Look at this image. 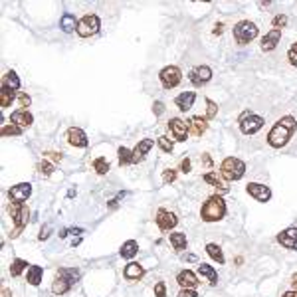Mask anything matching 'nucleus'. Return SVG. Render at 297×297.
<instances>
[{"mask_svg": "<svg viewBox=\"0 0 297 297\" xmlns=\"http://www.w3.org/2000/svg\"><path fill=\"white\" fill-rule=\"evenodd\" d=\"M161 83H163V87H166V89H172V87H177L179 83H181L182 80V73L181 69L177 66H168L165 67L163 71H161Z\"/></svg>", "mask_w": 297, "mask_h": 297, "instance_id": "6e6552de", "label": "nucleus"}, {"mask_svg": "<svg viewBox=\"0 0 297 297\" xmlns=\"http://www.w3.org/2000/svg\"><path fill=\"white\" fill-rule=\"evenodd\" d=\"M210 78H212V69L208 66H198L194 67L192 71H190V76H188V80L194 83V85H202V83H208L210 82Z\"/></svg>", "mask_w": 297, "mask_h": 297, "instance_id": "9b49d317", "label": "nucleus"}, {"mask_svg": "<svg viewBox=\"0 0 297 297\" xmlns=\"http://www.w3.org/2000/svg\"><path fill=\"white\" fill-rule=\"evenodd\" d=\"M155 295L157 297H166V287L163 281H159L157 285H155Z\"/></svg>", "mask_w": 297, "mask_h": 297, "instance_id": "c03bdc74", "label": "nucleus"}, {"mask_svg": "<svg viewBox=\"0 0 297 297\" xmlns=\"http://www.w3.org/2000/svg\"><path fill=\"white\" fill-rule=\"evenodd\" d=\"M262 127H264V119L260 115H254V113L246 111L244 115L240 117V129L246 135H254V133L260 131Z\"/></svg>", "mask_w": 297, "mask_h": 297, "instance_id": "423d86ee", "label": "nucleus"}, {"mask_svg": "<svg viewBox=\"0 0 297 297\" xmlns=\"http://www.w3.org/2000/svg\"><path fill=\"white\" fill-rule=\"evenodd\" d=\"M280 40H281V30H271V32H267L262 38V50L264 52H271V50L276 48L278 44H280Z\"/></svg>", "mask_w": 297, "mask_h": 297, "instance_id": "a211bd4d", "label": "nucleus"}, {"mask_svg": "<svg viewBox=\"0 0 297 297\" xmlns=\"http://www.w3.org/2000/svg\"><path fill=\"white\" fill-rule=\"evenodd\" d=\"M28 218H30V210H28V208L24 206V210H22V214L18 216L16 220H14V222H16V228H14V230H12V234H10L12 238H16L18 234H20V232L24 230V226L28 224Z\"/></svg>", "mask_w": 297, "mask_h": 297, "instance_id": "bb28decb", "label": "nucleus"}, {"mask_svg": "<svg viewBox=\"0 0 297 297\" xmlns=\"http://www.w3.org/2000/svg\"><path fill=\"white\" fill-rule=\"evenodd\" d=\"M175 179H177V170L168 168V170L163 172V182H165V184H168V182H175Z\"/></svg>", "mask_w": 297, "mask_h": 297, "instance_id": "79ce46f5", "label": "nucleus"}, {"mask_svg": "<svg viewBox=\"0 0 297 297\" xmlns=\"http://www.w3.org/2000/svg\"><path fill=\"white\" fill-rule=\"evenodd\" d=\"M99 18L95 14H85V16L78 22V34L82 36V38H87V36H93V34H97L99 30Z\"/></svg>", "mask_w": 297, "mask_h": 297, "instance_id": "0eeeda50", "label": "nucleus"}, {"mask_svg": "<svg viewBox=\"0 0 297 297\" xmlns=\"http://www.w3.org/2000/svg\"><path fill=\"white\" fill-rule=\"evenodd\" d=\"M40 172H42V175H46V177H50V175L54 172V166L50 165L48 161H42V163H40Z\"/></svg>", "mask_w": 297, "mask_h": 297, "instance_id": "37998d69", "label": "nucleus"}, {"mask_svg": "<svg viewBox=\"0 0 297 297\" xmlns=\"http://www.w3.org/2000/svg\"><path fill=\"white\" fill-rule=\"evenodd\" d=\"M157 141H159V147L163 148L165 153H170V151H172V143H170V141H168L166 137H159Z\"/></svg>", "mask_w": 297, "mask_h": 297, "instance_id": "ea45409f", "label": "nucleus"}, {"mask_svg": "<svg viewBox=\"0 0 297 297\" xmlns=\"http://www.w3.org/2000/svg\"><path fill=\"white\" fill-rule=\"evenodd\" d=\"M93 168L97 170V175H107V170H109V163H107V159H103V157H99L93 161Z\"/></svg>", "mask_w": 297, "mask_h": 297, "instance_id": "f704fd0d", "label": "nucleus"}, {"mask_svg": "<svg viewBox=\"0 0 297 297\" xmlns=\"http://www.w3.org/2000/svg\"><path fill=\"white\" fill-rule=\"evenodd\" d=\"M204 165L212 166V161H210V157H208V155H204Z\"/></svg>", "mask_w": 297, "mask_h": 297, "instance_id": "603ef678", "label": "nucleus"}, {"mask_svg": "<svg viewBox=\"0 0 297 297\" xmlns=\"http://www.w3.org/2000/svg\"><path fill=\"white\" fill-rule=\"evenodd\" d=\"M168 129H170L172 137H175L177 141H186V137H188V125H186L182 119H170Z\"/></svg>", "mask_w": 297, "mask_h": 297, "instance_id": "ddd939ff", "label": "nucleus"}, {"mask_svg": "<svg viewBox=\"0 0 297 297\" xmlns=\"http://www.w3.org/2000/svg\"><path fill=\"white\" fill-rule=\"evenodd\" d=\"M287 24V16H283V14H278V16L274 18V28L276 30H281L283 26Z\"/></svg>", "mask_w": 297, "mask_h": 297, "instance_id": "58836bf2", "label": "nucleus"}, {"mask_svg": "<svg viewBox=\"0 0 297 297\" xmlns=\"http://www.w3.org/2000/svg\"><path fill=\"white\" fill-rule=\"evenodd\" d=\"M157 226L161 228V230H170V228H175L177 226V222H179V218L172 214V212H168V210H159L157 212Z\"/></svg>", "mask_w": 297, "mask_h": 297, "instance_id": "f8f14e48", "label": "nucleus"}, {"mask_svg": "<svg viewBox=\"0 0 297 297\" xmlns=\"http://www.w3.org/2000/svg\"><path fill=\"white\" fill-rule=\"evenodd\" d=\"M12 101H14V89L2 85V89H0V107H10Z\"/></svg>", "mask_w": 297, "mask_h": 297, "instance_id": "cd10ccee", "label": "nucleus"}, {"mask_svg": "<svg viewBox=\"0 0 297 297\" xmlns=\"http://www.w3.org/2000/svg\"><path fill=\"white\" fill-rule=\"evenodd\" d=\"M32 194V184L30 182H20L16 186H12L10 190H8V196L12 202H24V200H28V196Z\"/></svg>", "mask_w": 297, "mask_h": 297, "instance_id": "1a4fd4ad", "label": "nucleus"}, {"mask_svg": "<svg viewBox=\"0 0 297 297\" xmlns=\"http://www.w3.org/2000/svg\"><path fill=\"white\" fill-rule=\"evenodd\" d=\"M206 252H208V256H210L214 262L224 264V254H222V250L216 246V244H208V246H206Z\"/></svg>", "mask_w": 297, "mask_h": 297, "instance_id": "7c9ffc66", "label": "nucleus"}, {"mask_svg": "<svg viewBox=\"0 0 297 297\" xmlns=\"http://www.w3.org/2000/svg\"><path fill=\"white\" fill-rule=\"evenodd\" d=\"M67 143L71 147H87V135L78 127H71V129H67Z\"/></svg>", "mask_w": 297, "mask_h": 297, "instance_id": "4468645a", "label": "nucleus"}, {"mask_svg": "<svg viewBox=\"0 0 297 297\" xmlns=\"http://www.w3.org/2000/svg\"><path fill=\"white\" fill-rule=\"evenodd\" d=\"M137 252H139V244L135 242V240H127L121 250H119V254H121V258H125V260H131L137 256Z\"/></svg>", "mask_w": 297, "mask_h": 297, "instance_id": "b1692460", "label": "nucleus"}, {"mask_svg": "<svg viewBox=\"0 0 297 297\" xmlns=\"http://www.w3.org/2000/svg\"><path fill=\"white\" fill-rule=\"evenodd\" d=\"M179 297H198V293L194 291V289H181Z\"/></svg>", "mask_w": 297, "mask_h": 297, "instance_id": "a18cd8bd", "label": "nucleus"}, {"mask_svg": "<svg viewBox=\"0 0 297 297\" xmlns=\"http://www.w3.org/2000/svg\"><path fill=\"white\" fill-rule=\"evenodd\" d=\"M153 111H155V113H157V115H161V113H163V111H165V105H163V103H161V101H157V103H155V105H153Z\"/></svg>", "mask_w": 297, "mask_h": 297, "instance_id": "49530a36", "label": "nucleus"}, {"mask_svg": "<svg viewBox=\"0 0 297 297\" xmlns=\"http://www.w3.org/2000/svg\"><path fill=\"white\" fill-rule=\"evenodd\" d=\"M46 157L54 159V161H62V155H58V153H46Z\"/></svg>", "mask_w": 297, "mask_h": 297, "instance_id": "3c124183", "label": "nucleus"}, {"mask_svg": "<svg viewBox=\"0 0 297 297\" xmlns=\"http://www.w3.org/2000/svg\"><path fill=\"white\" fill-rule=\"evenodd\" d=\"M204 181L208 182V184H212V186H216L220 192H226V190H228V188L224 186V182L218 179V175H216V172H208V175H204Z\"/></svg>", "mask_w": 297, "mask_h": 297, "instance_id": "c756f323", "label": "nucleus"}, {"mask_svg": "<svg viewBox=\"0 0 297 297\" xmlns=\"http://www.w3.org/2000/svg\"><path fill=\"white\" fill-rule=\"evenodd\" d=\"M256 36H258V26L254 22H250V20H242V22H238L234 26V38L242 46L247 44V42H252Z\"/></svg>", "mask_w": 297, "mask_h": 297, "instance_id": "39448f33", "label": "nucleus"}, {"mask_svg": "<svg viewBox=\"0 0 297 297\" xmlns=\"http://www.w3.org/2000/svg\"><path fill=\"white\" fill-rule=\"evenodd\" d=\"M117 155H119V165H121V166H125V165H129V163H133V153L129 151V148L121 147Z\"/></svg>", "mask_w": 297, "mask_h": 297, "instance_id": "72a5a7b5", "label": "nucleus"}, {"mask_svg": "<svg viewBox=\"0 0 297 297\" xmlns=\"http://www.w3.org/2000/svg\"><path fill=\"white\" fill-rule=\"evenodd\" d=\"M10 121L14 123V125H18V127H30L34 123V117L26 111V109H18V111H14L12 115H10Z\"/></svg>", "mask_w": 297, "mask_h": 297, "instance_id": "6ab92c4d", "label": "nucleus"}, {"mask_svg": "<svg viewBox=\"0 0 297 297\" xmlns=\"http://www.w3.org/2000/svg\"><path fill=\"white\" fill-rule=\"evenodd\" d=\"M2 135H22V127H18V125H6V127H2Z\"/></svg>", "mask_w": 297, "mask_h": 297, "instance_id": "4c0bfd02", "label": "nucleus"}, {"mask_svg": "<svg viewBox=\"0 0 297 297\" xmlns=\"http://www.w3.org/2000/svg\"><path fill=\"white\" fill-rule=\"evenodd\" d=\"M2 85H6V87H10V89L16 91L18 87H20V80H18V76L14 71H8V73L4 76V80H2Z\"/></svg>", "mask_w": 297, "mask_h": 297, "instance_id": "2f4dec72", "label": "nucleus"}, {"mask_svg": "<svg viewBox=\"0 0 297 297\" xmlns=\"http://www.w3.org/2000/svg\"><path fill=\"white\" fill-rule=\"evenodd\" d=\"M278 242L287 250H297V228H287L278 236Z\"/></svg>", "mask_w": 297, "mask_h": 297, "instance_id": "2eb2a0df", "label": "nucleus"}, {"mask_svg": "<svg viewBox=\"0 0 297 297\" xmlns=\"http://www.w3.org/2000/svg\"><path fill=\"white\" fill-rule=\"evenodd\" d=\"M206 107H208V109H206V117H208V119H214L216 113H218V105H216L212 99H206Z\"/></svg>", "mask_w": 297, "mask_h": 297, "instance_id": "e433bc0d", "label": "nucleus"}, {"mask_svg": "<svg viewBox=\"0 0 297 297\" xmlns=\"http://www.w3.org/2000/svg\"><path fill=\"white\" fill-rule=\"evenodd\" d=\"M224 214H226V202L220 196L208 198L202 206V212H200L204 222H218L224 218Z\"/></svg>", "mask_w": 297, "mask_h": 297, "instance_id": "f03ea898", "label": "nucleus"}, {"mask_svg": "<svg viewBox=\"0 0 297 297\" xmlns=\"http://www.w3.org/2000/svg\"><path fill=\"white\" fill-rule=\"evenodd\" d=\"M143 274H145V267H143L141 264H137V262H131V264L125 267V271H123V276L131 281L143 278Z\"/></svg>", "mask_w": 297, "mask_h": 297, "instance_id": "4be33fe9", "label": "nucleus"}, {"mask_svg": "<svg viewBox=\"0 0 297 297\" xmlns=\"http://www.w3.org/2000/svg\"><path fill=\"white\" fill-rule=\"evenodd\" d=\"M247 194L254 196L258 202H267L271 198V190L265 186V184H260V182H250L246 186Z\"/></svg>", "mask_w": 297, "mask_h": 297, "instance_id": "9d476101", "label": "nucleus"}, {"mask_svg": "<svg viewBox=\"0 0 297 297\" xmlns=\"http://www.w3.org/2000/svg\"><path fill=\"white\" fill-rule=\"evenodd\" d=\"M188 127H190L192 135L200 137L202 133L208 129V123H206V119H202V117H190V119H188Z\"/></svg>", "mask_w": 297, "mask_h": 297, "instance_id": "412c9836", "label": "nucleus"}, {"mask_svg": "<svg viewBox=\"0 0 297 297\" xmlns=\"http://www.w3.org/2000/svg\"><path fill=\"white\" fill-rule=\"evenodd\" d=\"M26 267H30V265L26 264L24 260H20V258H18V260H14V262H12V265H10V274H12V278H18V276H20V274H22Z\"/></svg>", "mask_w": 297, "mask_h": 297, "instance_id": "473e14b6", "label": "nucleus"}, {"mask_svg": "<svg viewBox=\"0 0 297 297\" xmlns=\"http://www.w3.org/2000/svg\"><path fill=\"white\" fill-rule=\"evenodd\" d=\"M153 145H155L153 139H143V141H139V145H137L135 151H133V163H141V161L145 159V155L153 148Z\"/></svg>", "mask_w": 297, "mask_h": 297, "instance_id": "dca6fc26", "label": "nucleus"}, {"mask_svg": "<svg viewBox=\"0 0 297 297\" xmlns=\"http://www.w3.org/2000/svg\"><path fill=\"white\" fill-rule=\"evenodd\" d=\"M181 170H182V172H190V161H188V159H182Z\"/></svg>", "mask_w": 297, "mask_h": 297, "instance_id": "09e8293b", "label": "nucleus"}, {"mask_svg": "<svg viewBox=\"0 0 297 297\" xmlns=\"http://www.w3.org/2000/svg\"><path fill=\"white\" fill-rule=\"evenodd\" d=\"M78 22L80 20H76V16L73 14H64L62 16V20H60V28L64 30V32H73V30H78Z\"/></svg>", "mask_w": 297, "mask_h": 297, "instance_id": "393cba45", "label": "nucleus"}, {"mask_svg": "<svg viewBox=\"0 0 297 297\" xmlns=\"http://www.w3.org/2000/svg\"><path fill=\"white\" fill-rule=\"evenodd\" d=\"M42 276H44V269L40 265H30L28 267V274H26V280H28V283H32V285H40Z\"/></svg>", "mask_w": 297, "mask_h": 297, "instance_id": "a878e982", "label": "nucleus"}, {"mask_svg": "<svg viewBox=\"0 0 297 297\" xmlns=\"http://www.w3.org/2000/svg\"><path fill=\"white\" fill-rule=\"evenodd\" d=\"M50 226H46V228H42V232H40V236H38V238H40V240H46V238H48L50 234Z\"/></svg>", "mask_w": 297, "mask_h": 297, "instance_id": "8fccbe9b", "label": "nucleus"}, {"mask_svg": "<svg viewBox=\"0 0 297 297\" xmlns=\"http://www.w3.org/2000/svg\"><path fill=\"white\" fill-rule=\"evenodd\" d=\"M170 244H172L175 250H184V247H186V236H184L182 232L170 234Z\"/></svg>", "mask_w": 297, "mask_h": 297, "instance_id": "c85d7f7f", "label": "nucleus"}, {"mask_svg": "<svg viewBox=\"0 0 297 297\" xmlns=\"http://www.w3.org/2000/svg\"><path fill=\"white\" fill-rule=\"evenodd\" d=\"M2 295H4V297H10V291H8V289H4V291H2Z\"/></svg>", "mask_w": 297, "mask_h": 297, "instance_id": "4d7b16f0", "label": "nucleus"}, {"mask_svg": "<svg viewBox=\"0 0 297 297\" xmlns=\"http://www.w3.org/2000/svg\"><path fill=\"white\" fill-rule=\"evenodd\" d=\"M80 280V271L78 269H60L58 271V278L54 281V285H52V291L56 293V295H64L69 291V287L76 283V281Z\"/></svg>", "mask_w": 297, "mask_h": 297, "instance_id": "20e7f679", "label": "nucleus"}, {"mask_svg": "<svg viewBox=\"0 0 297 297\" xmlns=\"http://www.w3.org/2000/svg\"><path fill=\"white\" fill-rule=\"evenodd\" d=\"M177 281H179V285H181L182 289H194V287L198 285L196 276H194L190 269H184V271H181V274L177 276Z\"/></svg>", "mask_w": 297, "mask_h": 297, "instance_id": "f3484780", "label": "nucleus"}, {"mask_svg": "<svg viewBox=\"0 0 297 297\" xmlns=\"http://www.w3.org/2000/svg\"><path fill=\"white\" fill-rule=\"evenodd\" d=\"M18 101H20V105H22V107H28V105H30V97H28L26 93H22V95L18 97Z\"/></svg>", "mask_w": 297, "mask_h": 297, "instance_id": "de8ad7c7", "label": "nucleus"}, {"mask_svg": "<svg viewBox=\"0 0 297 297\" xmlns=\"http://www.w3.org/2000/svg\"><path fill=\"white\" fill-rule=\"evenodd\" d=\"M22 210H24V204H20V202H12L8 206V214L12 216V220H16L18 216L22 214Z\"/></svg>", "mask_w": 297, "mask_h": 297, "instance_id": "c9c22d12", "label": "nucleus"}, {"mask_svg": "<svg viewBox=\"0 0 297 297\" xmlns=\"http://www.w3.org/2000/svg\"><path fill=\"white\" fill-rule=\"evenodd\" d=\"M194 99H196V93H194V91H184V93H181L179 97L175 99V103H177V107H179L181 111H188V109L194 105Z\"/></svg>", "mask_w": 297, "mask_h": 297, "instance_id": "aec40b11", "label": "nucleus"}, {"mask_svg": "<svg viewBox=\"0 0 297 297\" xmlns=\"http://www.w3.org/2000/svg\"><path fill=\"white\" fill-rule=\"evenodd\" d=\"M198 274H200L202 278H206V281H208L210 285H216V283H218V274H216V269L212 265L200 264L198 265Z\"/></svg>", "mask_w": 297, "mask_h": 297, "instance_id": "5701e85b", "label": "nucleus"}, {"mask_svg": "<svg viewBox=\"0 0 297 297\" xmlns=\"http://www.w3.org/2000/svg\"><path fill=\"white\" fill-rule=\"evenodd\" d=\"M214 34H222V24H218V26H216Z\"/></svg>", "mask_w": 297, "mask_h": 297, "instance_id": "6e6d98bb", "label": "nucleus"}, {"mask_svg": "<svg viewBox=\"0 0 297 297\" xmlns=\"http://www.w3.org/2000/svg\"><path fill=\"white\" fill-rule=\"evenodd\" d=\"M295 125L297 123L293 117H281L267 135V143L274 148H281L283 145H287V141L291 139V135L295 131Z\"/></svg>", "mask_w": 297, "mask_h": 297, "instance_id": "f257e3e1", "label": "nucleus"}, {"mask_svg": "<svg viewBox=\"0 0 297 297\" xmlns=\"http://www.w3.org/2000/svg\"><path fill=\"white\" fill-rule=\"evenodd\" d=\"M291 285H293V291H297V274L291 278Z\"/></svg>", "mask_w": 297, "mask_h": 297, "instance_id": "864d4df0", "label": "nucleus"}, {"mask_svg": "<svg viewBox=\"0 0 297 297\" xmlns=\"http://www.w3.org/2000/svg\"><path fill=\"white\" fill-rule=\"evenodd\" d=\"M244 172H246L244 161H240V159H236V157L224 159V163L220 166V175H222L224 181H230V182L240 181V179L244 177Z\"/></svg>", "mask_w": 297, "mask_h": 297, "instance_id": "7ed1b4c3", "label": "nucleus"}, {"mask_svg": "<svg viewBox=\"0 0 297 297\" xmlns=\"http://www.w3.org/2000/svg\"><path fill=\"white\" fill-rule=\"evenodd\" d=\"M287 58H289V64L297 67V44H293L289 52H287Z\"/></svg>", "mask_w": 297, "mask_h": 297, "instance_id": "a19ab883", "label": "nucleus"}, {"mask_svg": "<svg viewBox=\"0 0 297 297\" xmlns=\"http://www.w3.org/2000/svg\"><path fill=\"white\" fill-rule=\"evenodd\" d=\"M283 297H297V291H287V293H283Z\"/></svg>", "mask_w": 297, "mask_h": 297, "instance_id": "5fc2aeb1", "label": "nucleus"}]
</instances>
